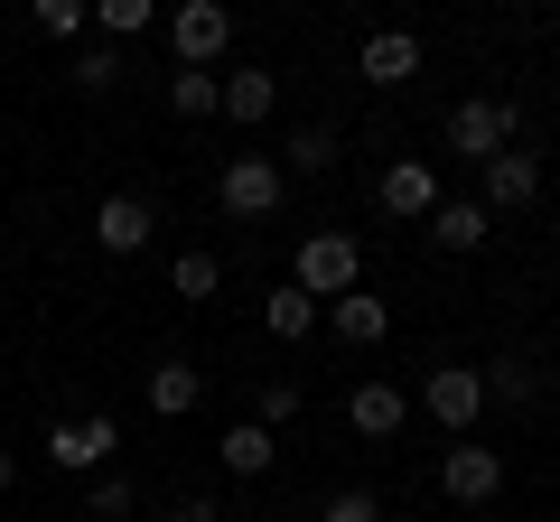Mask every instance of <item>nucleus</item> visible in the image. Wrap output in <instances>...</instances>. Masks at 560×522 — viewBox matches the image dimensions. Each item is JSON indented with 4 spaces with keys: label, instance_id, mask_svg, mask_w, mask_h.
Returning <instances> with one entry per match:
<instances>
[{
    "label": "nucleus",
    "instance_id": "nucleus-15",
    "mask_svg": "<svg viewBox=\"0 0 560 522\" xmlns=\"http://www.w3.org/2000/svg\"><path fill=\"white\" fill-rule=\"evenodd\" d=\"M168 112H178V121H206V112H224V84L206 75V66H178V75H168Z\"/></svg>",
    "mask_w": 560,
    "mask_h": 522
},
{
    "label": "nucleus",
    "instance_id": "nucleus-18",
    "mask_svg": "<svg viewBox=\"0 0 560 522\" xmlns=\"http://www.w3.org/2000/svg\"><path fill=\"white\" fill-rule=\"evenodd\" d=\"M486 402H514V411H533L541 402V373L523 355H504V364H486Z\"/></svg>",
    "mask_w": 560,
    "mask_h": 522
},
{
    "label": "nucleus",
    "instance_id": "nucleus-21",
    "mask_svg": "<svg viewBox=\"0 0 560 522\" xmlns=\"http://www.w3.org/2000/svg\"><path fill=\"white\" fill-rule=\"evenodd\" d=\"M168 281H178V299H215L224 261H215V252H178V261H168Z\"/></svg>",
    "mask_w": 560,
    "mask_h": 522
},
{
    "label": "nucleus",
    "instance_id": "nucleus-17",
    "mask_svg": "<svg viewBox=\"0 0 560 522\" xmlns=\"http://www.w3.org/2000/svg\"><path fill=\"white\" fill-rule=\"evenodd\" d=\"M383 327H393V308H383V299H364V289H346V299H337V336L346 345H383Z\"/></svg>",
    "mask_w": 560,
    "mask_h": 522
},
{
    "label": "nucleus",
    "instance_id": "nucleus-27",
    "mask_svg": "<svg viewBox=\"0 0 560 522\" xmlns=\"http://www.w3.org/2000/svg\"><path fill=\"white\" fill-rule=\"evenodd\" d=\"M38 28H47V38H75L84 10H75V0H38Z\"/></svg>",
    "mask_w": 560,
    "mask_h": 522
},
{
    "label": "nucleus",
    "instance_id": "nucleus-13",
    "mask_svg": "<svg viewBox=\"0 0 560 522\" xmlns=\"http://www.w3.org/2000/svg\"><path fill=\"white\" fill-rule=\"evenodd\" d=\"M430 242H440V252H477V242H486V205L440 197V205H430Z\"/></svg>",
    "mask_w": 560,
    "mask_h": 522
},
{
    "label": "nucleus",
    "instance_id": "nucleus-8",
    "mask_svg": "<svg viewBox=\"0 0 560 522\" xmlns=\"http://www.w3.org/2000/svg\"><path fill=\"white\" fill-rule=\"evenodd\" d=\"M150 224H160V215H150V197H103L94 205V242H103V252H140Z\"/></svg>",
    "mask_w": 560,
    "mask_h": 522
},
{
    "label": "nucleus",
    "instance_id": "nucleus-14",
    "mask_svg": "<svg viewBox=\"0 0 560 522\" xmlns=\"http://www.w3.org/2000/svg\"><path fill=\"white\" fill-rule=\"evenodd\" d=\"M197 392H206V373H197V364H178V355H168L160 373H150V411H160V420H178V411H197Z\"/></svg>",
    "mask_w": 560,
    "mask_h": 522
},
{
    "label": "nucleus",
    "instance_id": "nucleus-29",
    "mask_svg": "<svg viewBox=\"0 0 560 522\" xmlns=\"http://www.w3.org/2000/svg\"><path fill=\"white\" fill-rule=\"evenodd\" d=\"M168 522H224V513H215V503H206V495H187V503H178V513H168Z\"/></svg>",
    "mask_w": 560,
    "mask_h": 522
},
{
    "label": "nucleus",
    "instance_id": "nucleus-1",
    "mask_svg": "<svg viewBox=\"0 0 560 522\" xmlns=\"http://www.w3.org/2000/svg\"><path fill=\"white\" fill-rule=\"evenodd\" d=\"M355 271H364V252H355L346 234H308L290 289H308V299H346V289H355Z\"/></svg>",
    "mask_w": 560,
    "mask_h": 522
},
{
    "label": "nucleus",
    "instance_id": "nucleus-3",
    "mask_svg": "<svg viewBox=\"0 0 560 522\" xmlns=\"http://www.w3.org/2000/svg\"><path fill=\"white\" fill-rule=\"evenodd\" d=\"M224 38H234V10H224V0H178V10H168V47H178V66H215Z\"/></svg>",
    "mask_w": 560,
    "mask_h": 522
},
{
    "label": "nucleus",
    "instance_id": "nucleus-12",
    "mask_svg": "<svg viewBox=\"0 0 560 522\" xmlns=\"http://www.w3.org/2000/svg\"><path fill=\"white\" fill-rule=\"evenodd\" d=\"M364 75L374 84H411L420 75V38L411 28H374V38H364Z\"/></svg>",
    "mask_w": 560,
    "mask_h": 522
},
{
    "label": "nucleus",
    "instance_id": "nucleus-24",
    "mask_svg": "<svg viewBox=\"0 0 560 522\" xmlns=\"http://www.w3.org/2000/svg\"><path fill=\"white\" fill-rule=\"evenodd\" d=\"M318 522H383V495H364V485H346V495L327 503Z\"/></svg>",
    "mask_w": 560,
    "mask_h": 522
},
{
    "label": "nucleus",
    "instance_id": "nucleus-7",
    "mask_svg": "<svg viewBox=\"0 0 560 522\" xmlns=\"http://www.w3.org/2000/svg\"><path fill=\"white\" fill-rule=\"evenodd\" d=\"M430 411L467 439V420L486 411V373H477V364H440V373H430Z\"/></svg>",
    "mask_w": 560,
    "mask_h": 522
},
{
    "label": "nucleus",
    "instance_id": "nucleus-23",
    "mask_svg": "<svg viewBox=\"0 0 560 522\" xmlns=\"http://www.w3.org/2000/svg\"><path fill=\"white\" fill-rule=\"evenodd\" d=\"M75 84H84V94H113V84H121V57H113V47H84Z\"/></svg>",
    "mask_w": 560,
    "mask_h": 522
},
{
    "label": "nucleus",
    "instance_id": "nucleus-11",
    "mask_svg": "<svg viewBox=\"0 0 560 522\" xmlns=\"http://www.w3.org/2000/svg\"><path fill=\"white\" fill-rule=\"evenodd\" d=\"M346 420H355L364 439H393V429L411 420V402H401V382H355V402H346Z\"/></svg>",
    "mask_w": 560,
    "mask_h": 522
},
{
    "label": "nucleus",
    "instance_id": "nucleus-30",
    "mask_svg": "<svg viewBox=\"0 0 560 522\" xmlns=\"http://www.w3.org/2000/svg\"><path fill=\"white\" fill-rule=\"evenodd\" d=\"M0 485H10V448H0Z\"/></svg>",
    "mask_w": 560,
    "mask_h": 522
},
{
    "label": "nucleus",
    "instance_id": "nucleus-9",
    "mask_svg": "<svg viewBox=\"0 0 560 522\" xmlns=\"http://www.w3.org/2000/svg\"><path fill=\"white\" fill-rule=\"evenodd\" d=\"M541 197V159L533 150H495L486 159V205H533Z\"/></svg>",
    "mask_w": 560,
    "mask_h": 522
},
{
    "label": "nucleus",
    "instance_id": "nucleus-6",
    "mask_svg": "<svg viewBox=\"0 0 560 522\" xmlns=\"http://www.w3.org/2000/svg\"><path fill=\"white\" fill-rule=\"evenodd\" d=\"M113 448H121V429L103 420V411H94V420H57V429H47V458L75 466V476H84V466H103Z\"/></svg>",
    "mask_w": 560,
    "mask_h": 522
},
{
    "label": "nucleus",
    "instance_id": "nucleus-5",
    "mask_svg": "<svg viewBox=\"0 0 560 522\" xmlns=\"http://www.w3.org/2000/svg\"><path fill=\"white\" fill-rule=\"evenodd\" d=\"M215 197H224V215H271V205H280V168L243 150V159L215 178Z\"/></svg>",
    "mask_w": 560,
    "mask_h": 522
},
{
    "label": "nucleus",
    "instance_id": "nucleus-16",
    "mask_svg": "<svg viewBox=\"0 0 560 522\" xmlns=\"http://www.w3.org/2000/svg\"><path fill=\"white\" fill-rule=\"evenodd\" d=\"M215 458L234 466V476H261V466H271L280 448H271V429H261V420H234V429H224V439H215Z\"/></svg>",
    "mask_w": 560,
    "mask_h": 522
},
{
    "label": "nucleus",
    "instance_id": "nucleus-28",
    "mask_svg": "<svg viewBox=\"0 0 560 522\" xmlns=\"http://www.w3.org/2000/svg\"><path fill=\"white\" fill-rule=\"evenodd\" d=\"M94 513H103V522H121V513H131V485L103 476V485H94Z\"/></svg>",
    "mask_w": 560,
    "mask_h": 522
},
{
    "label": "nucleus",
    "instance_id": "nucleus-25",
    "mask_svg": "<svg viewBox=\"0 0 560 522\" xmlns=\"http://www.w3.org/2000/svg\"><path fill=\"white\" fill-rule=\"evenodd\" d=\"M103 28H113V38H140V28H150V0H103Z\"/></svg>",
    "mask_w": 560,
    "mask_h": 522
},
{
    "label": "nucleus",
    "instance_id": "nucleus-26",
    "mask_svg": "<svg viewBox=\"0 0 560 522\" xmlns=\"http://www.w3.org/2000/svg\"><path fill=\"white\" fill-rule=\"evenodd\" d=\"M290 411H300V382H261V429H280Z\"/></svg>",
    "mask_w": 560,
    "mask_h": 522
},
{
    "label": "nucleus",
    "instance_id": "nucleus-22",
    "mask_svg": "<svg viewBox=\"0 0 560 522\" xmlns=\"http://www.w3.org/2000/svg\"><path fill=\"white\" fill-rule=\"evenodd\" d=\"M261 318H271V336H308V327H318V299H308V289H271Z\"/></svg>",
    "mask_w": 560,
    "mask_h": 522
},
{
    "label": "nucleus",
    "instance_id": "nucleus-4",
    "mask_svg": "<svg viewBox=\"0 0 560 522\" xmlns=\"http://www.w3.org/2000/svg\"><path fill=\"white\" fill-rule=\"evenodd\" d=\"M440 485H448V503H495V495H504V458L458 439V448L440 458Z\"/></svg>",
    "mask_w": 560,
    "mask_h": 522
},
{
    "label": "nucleus",
    "instance_id": "nucleus-19",
    "mask_svg": "<svg viewBox=\"0 0 560 522\" xmlns=\"http://www.w3.org/2000/svg\"><path fill=\"white\" fill-rule=\"evenodd\" d=\"M271 103H280L271 75H253V66H243V75H224V112H234V121H271Z\"/></svg>",
    "mask_w": 560,
    "mask_h": 522
},
{
    "label": "nucleus",
    "instance_id": "nucleus-10",
    "mask_svg": "<svg viewBox=\"0 0 560 522\" xmlns=\"http://www.w3.org/2000/svg\"><path fill=\"white\" fill-rule=\"evenodd\" d=\"M374 197H383V215H430V205H440V178H430L420 159H393Z\"/></svg>",
    "mask_w": 560,
    "mask_h": 522
},
{
    "label": "nucleus",
    "instance_id": "nucleus-2",
    "mask_svg": "<svg viewBox=\"0 0 560 522\" xmlns=\"http://www.w3.org/2000/svg\"><path fill=\"white\" fill-rule=\"evenodd\" d=\"M514 141V103H495V94H467L458 112H448V150H458V159H495V150Z\"/></svg>",
    "mask_w": 560,
    "mask_h": 522
},
{
    "label": "nucleus",
    "instance_id": "nucleus-20",
    "mask_svg": "<svg viewBox=\"0 0 560 522\" xmlns=\"http://www.w3.org/2000/svg\"><path fill=\"white\" fill-rule=\"evenodd\" d=\"M290 168H300V178H318V168H337V131H327V121H308V131H290Z\"/></svg>",
    "mask_w": 560,
    "mask_h": 522
}]
</instances>
